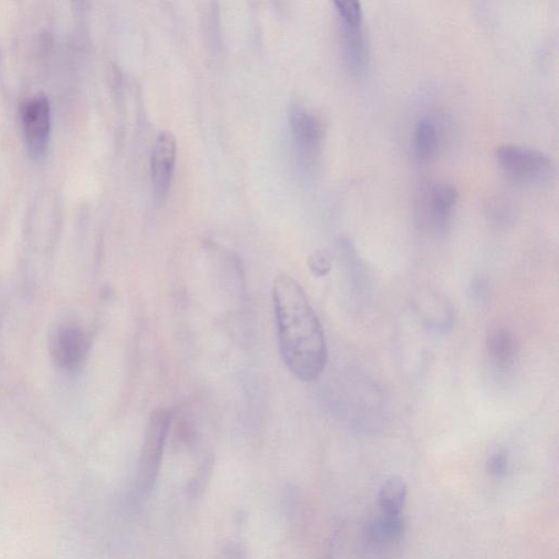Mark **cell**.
<instances>
[{
    "label": "cell",
    "mask_w": 559,
    "mask_h": 559,
    "mask_svg": "<svg viewBox=\"0 0 559 559\" xmlns=\"http://www.w3.org/2000/svg\"><path fill=\"white\" fill-rule=\"evenodd\" d=\"M415 147L422 160H431L438 147V133L429 118H422L415 126Z\"/></svg>",
    "instance_id": "cell-14"
},
{
    "label": "cell",
    "mask_w": 559,
    "mask_h": 559,
    "mask_svg": "<svg viewBox=\"0 0 559 559\" xmlns=\"http://www.w3.org/2000/svg\"><path fill=\"white\" fill-rule=\"evenodd\" d=\"M400 546L376 544L363 523L345 525L333 540L329 559H398Z\"/></svg>",
    "instance_id": "cell-6"
},
{
    "label": "cell",
    "mask_w": 559,
    "mask_h": 559,
    "mask_svg": "<svg viewBox=\"0 0 559 559\" xmlns=\"http://www.w3.org/2000/svg\"><path fill=\"white\" fill-rule=\"evenodd\" d=\"M48 348L54 364L60 371L73 374L85 365L90 340L84 329L73 323H64L52 331Z\"/></svg>",
    "instance_id": "cell-5"
},
{
    "label": "cell",
    "mask_w": 559,
    "mask_h": 559,
    "mask_svg": "<svg viewBox=\"0 0 559 559\" xmlns=\"http://www.w3.org/2000/svg\"><path fill=\"white\" fill-rule=\"evenodd\" d=\"M342 46L345 63L353 75H361L366 68L369 48L363 25L342 24Z\"/></svg>",
    "instance_id": "cell-10"
},
{
    "label": "cell",
    "mask_w": 559,
    "mask_h": 559,
    "mask_svg": "<svg viewBox=\"0 0 559 559\" xmlns=\"http://www.w3.org/2000/svg\"><path fill=\"white\" fill-rule=\"evenodd\" d=\"M487 351L497 366L512 365L518 352L516 338L511 331L496 330L487 339Z\"/></svg>",
    "instance_id": "cell-13"
},
{
    "label": "cell",
    "mask_w": 559,
    "mask_h": 559,
    "mask_svg": "<svg viewBox=\"0 0 559 559\" xmlns=\"http://www.w3.org/2000/svg\"><path fill=\"white\" fill-rule=\"evenodd\" d=\"M496 160L507 177L516 183L541 185L551 182L556 166L544 152L516 145L497 147Z\"/></svg>",
    "instance_id": "cell-2"
},
{
    "label": "cell",
    "mask_w": 559,
    "mask_h": 559,
    "mask_svg": "<svg viewBox=\"0 0 559 559\" xmlns=\"http://www.w3.org/2000/svg\"><path fill=\"white\" fill-rule=\"evenodd\" d=\"M309 265L315 276L325 277L331 270V256L325 250L317 251L310 257Z\"/></svg>",
    "instance_id": "cell-19"
},
{
    "label": "cell",
    "mask_w": 559,
    "mask_h": 559,
    "mask_svg": "<svg viewBox=\"0 0 559 559\" xmlns=\"http://www.w3.org/2000/svg\"><path fill=\"white\" fill-rule=\"evenodd\" d=\"M171 422L172 415L166 409L156 410L147 422L137 474V485L142 495H149L155 489Z\"/></svg>",
    "instance_id": "cell-3"
},
{
    "label": "cell",
    "mask_w": 559,
    "mask_h": 559,
    "mask_svg": "<svg viewBox=\"0 0 559 559\" xmlns=\"http://www.w3.org/2000/svg\"><path fill=\"white\" fill-rule=\"evenodd\" d=\"M365 534L376 544L396 547L401 544L405 534V520L402 514L381 513L363 523Z\"/></svg>",
    "instance_id": "cell-9"
},
{
    "label": "cell",
    "mask_w": 559,
    "mask_h": 559,
    "mask_svg": "<svg viewBox=\"0 0 559 559\" xmlns=\"http://www.w3.org/2000/svg\"><path fill=\"white\" fill-rule=\"evenodd\" d=\"M212 470V460H207V462L202 463L193 478L189 480L188 486H186V494L190 498H199L204 494L208 484H209Z\"/></svg>",
    "instance_id": "cell-15"
},
{
    "label": "cell",
    "mask_w": 559,
    "mask_h": 559,
    "mask_svg": "<svg viewBox=\"0 0 559 559\" xmlns=\"http://www.w3.org/2000/svg\"><path fill=\"white\" fill-rule=\"evenodd\" d=\"M487 215L498 226H508L514 219V208L507 199L496 198L489 202Z\"/></svg>",
    "instance_id": "cell-16"
},
{
    "label": "cell",
    "mask_w": 559,
    "mask_h": 559,
    "mask_svg": "<svg viewBox=\"0 0 559 559\" xmlns=\"http://www.w3.org/2000/svg\"><path fill=\"white\" fill-rule=\"evenodd\" d=\"M20 114L27 152L37 160L46 155L51 142V102L46 93H36L22 102Z\"/></svg>",
    "instance_id": "cell-4"
},
{
    "label": "cell",
    "mask_w": 559,
    "mask_h": 559,
    "mask_svg": "<svg viewBox=\"0 0 559 559\" xmlns=\"http://www.w3.org/2000/svg\"><path fill=\"white\" fill-rule=\"evenodd\" d=\"M408 497V485L400 476H391L381 487L378 503L383 513L402 514Z\"/></svg>",
    "instance_id": "cell-12"
},
{
    "label": "cell",
    "mask_w": 559,
    "mask_h": 559,
    "mask_svg": "<svg viewBox=\"0 0 559 559\" xmlns=\"http://www.w3.org/2000/svg\"><path fill=\"white\" fill-rule=\"evenodd\" d=\"M342 24L350 25H363V11L359 2L353 0H339L334 2Z\"/></svg>",
    "instance_id": "cell-17"
},
{
    "label": "cell",
    "mask_w": 559,
    "mask_h": 559,
    "mask_svg": "<svg viewBox=\"0 0 559 559\" xmlns=\"http://www.w3.org/2000/svg\"><path fill=\"white\" fill-rule=\"evenodd\" d=\"M279 347L283 361L298 380H317L327 364V344L320 320L300 283L288 275L273 284Z\"/></svg>",
    "instance_id": "cell-1"
},
{
    "label": "cell",
    "mask_w": 559,
    "mask_h": 559,
    "mask_svg": "<svg viewBox=\"0 0 559 559\" xmlns=\"http://www.w3.org/2000/svg\"><path fill=\"white\" fill-rule=\"evenodd\" d=\"M178 142L171 131L158 135L151 155V178L156 198L163 200L171 188L177 166Z\"/></svg>",
    "instance_id": "cell-7"
},
{
    "label": "cell",
    "mask_w": 559,
    "mask_h": 559,
    "mask_svg": "<svg viewBox=\"0 0 559 559\" xmlns=\"http://www.w3.org/2000/svg\"><path fill=\"white\" fill-rule=\"evenodd\" d=\"M489 282L485 278H478L474 280L473 287H471V292L475 300H482L487 294V288H489Z\"/></svg>",
    "instance_id": "cell-20"
},
{
    "label": "cell",
    "mask_w": 559,
    "mask_h": 559,
    "mask_svg": "<svg viewBox=\"0 0 559 559\" xmlns=\"http://www.w3.org/2000/svg\"><path fill=\"white\" fill-rule=\"evenodd\" d=\"M458 199L459 193L454 186L445 183L432 186L430 195V213L432 226L438 231H443L447 228Z\"/></svg>",
    "instance_id": "cell-11"
},
{
    "label": "cell",
    "mask_w": 559,
    "mask_h": 559,
    "mask_svg": "<svg viewBox=\"0 0 559 559\" xmlns=\"http://www.w3.org/2000/svg\"><path fill=\"white\" fill-rule=\"evenodd\" d=\"M509 460L506 452H497L493 453L487 460L486 468L489 473L495 479L505 478L508 473Z\"/></svg>",
    "instance_id": "cell-18"
},
{
    "label": "cell",
    "mask_w": 559,
    "mask_h": 559,
    "mask_svg": "<svg viewBox=\"0 0 559 559\" xmlns=\"http://www.w3.org/2000/svg\"><path fill=\"white\" fill-rule=\"evenodd\" d=\"M290 127L300 156L306 158H315L325 135L321 120L309 109L294 107L290 112Z\"/></svg>",
    "instance_id": "cell-8"
}]
</instances>
